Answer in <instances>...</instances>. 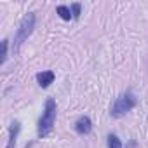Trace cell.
I'll list each match as a JSON object with an SVG mask.
<instances>
[{"label":"cell","instance_id":"obj_1","mask_svg":"<svg viewBox=\"0 0 148 148\" xmlns=\"http://www.w3.org/2000/svg\"><path fill=\"white\" fill-rule=\"evenodd\" d=\"M56 113H58V105L52 98H49L45 101V106H44V112H42V117L38 119V138H45L52 132L54 129V124H56Z\"/></svg>","mask_w":148,"mask_h":148},{"label":"cell","instance_id":"obj_2","mask_svg":"<svg viewBox=\"0 0 148 148\" xmlns=\"http://www.w3.org/2000/svg\"><path fill=\"white\" fill-rule=\"evenodd\" d=\"M136 105H138V98L132 92H125L115 99V103L110 108V113H112V117H122L127 112H131Z\"/></svg>","mask_w":148,"mask_h":148},{"label":"cell","instance_id":"obj_3","mask_svg":"<svg viewBox=\"0 0 148 148\" xmlns=\"http://www.w3.org/2000/svg\"><path fill=\"white\" fill-rule=\"evenodd\" d=\"M33 28H35V14H33V12H28V14L21 19L19 28H18V32H16V38H14V47H16V49L32 35Z\"/></svg>","mask_w":148,"mask_h":148},{"label":"cell","instance_id":"obj_4","mask_svg":"<svg viewBox=\"0 0 148 148\" xmlns=\"http://www.w3.org/2000/svg\"><path fill=\"white\" fill-rule=\"evenodd\" d=\"M75 131H77L79 134H89V132L92 131V120H91L87 115L77 119V122H75Z\"/></svg>","mask_w":148,"mask_h":148},{"label":"cell","instance_id":"obj_5","mask_svg":"<svg viewBox=\"0 0 148 148\" xmlns=\"http://www.w3.org/2000/svg\"><path fill=\"white\" fill-rule=\"evenodd\" d=\"M54 79H56V75H54V71H51V70H45V71H40V73H37V82H38V86L40 87H49L52 82H54Z\"/></svg>","mask_w":148,"mask_h":148},{"label":"cell","instance_id":"obj_6","mask_svg":"<svg viewBox=\"0 0 148 148\" xmlns=\"http://www.w3.org/2000/svg\"><path fill=\"white\" fill-rule=\"evenodd\" d=\"M21 131V124L18 120H14L9 127V141H7V146L5 148H14L16 146V139H18V134Z\"/></svg>","mask_w":148,"mask_h":148},{"label":"cell","instance_id":"obj_7","mask_svg":"<svg viewBox=\"0 0 148 148\" xmlns=\"http://www.w3.org/2000/svg\"><path fill=\"white\" fill-rule=\"evenodd\" d=\"M56 14H58L61 19H64V21H70V19H73L71 9H70L68 5H58V7H56Z\"/></svg>","mask_w":148,"mask_h":148},{"label":"cell","instance_id":"obj_8","mask_svg":"<svg viewBox=\"0 0 148 148\" xmlns=\"http://www.w3.org/2000/svg\"><path fill=\"white\" fill-rule=\"evenodd\" d=\"M108 148H124L122 146V141L119 139V136L117 134H108Z\"/></svg>","mask_w":148,"mask_h":148},{"label":"cell","instance_id":"obj_9","mask_svg":"<svg viewBox=\"0 0 148 148\" xmlns=\"http://www.w3.org/2000/svg\"><path fill=\"white\" fill-rule=\"evenodd\" d=\"M70 9H71L73 19H77V18L80 16V4H71V5H70Z\"/></svg>","mask_w":148,"mask_h":148},{"label":"cell","instance_id":"obj_10","mask_svg":"<svg viewBox=\"0 0 148 148\" xmlns=\"http://www.w3.org/2000/svg\"><path fill=\"white\" fill-rule=\"evenodd\" d=\"M7 47H9V40H2V63H5L7 59Z\"/></svg>","mask_w":148,"mask_h":148}]
</instances>
